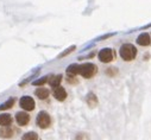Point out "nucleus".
<instances>
[{
	"instance_id": "1a4fd4ad",
	"label": "nucleus",
	"mask_w": 151,
	"mask_h": 140,
	"mask_svg": "<svg viewBox=\"0 0 151 140\" xmlns=\"http://www.w3.org/2000/svg\"><path fill=\"white\" fill-rule=\"evenodd\" d=\"M14 134V128L12 126H1L0 128V138H11Z\"/></svg>"
},
{
	"instance_id": "4468645a",
	"label": "nucleus",
	"mask_w": 151,
	"mask_h": 140,
	"mask_svg": "<svg viewBox=\"0 0 151 140\" xmlns=\"http://www.w3.org/2000/svg\"><path fill=\"white\" fill-rule=\"evenodd\" d=\"M12 124V116L10 114H0V126H9Z\"/></svg>"
},
{
	"instance_id": "ddd939ff",
	"label": "nucleus",
	"mask_w": 151,
	"mask_h": 140,
	"mask_svg": "<svg viewBox=\"0 0 151 140\" xmlns=\"http://www.w3.org/2000/svg\"><path fill=\"white\" fill-rule=\"evenodd\" d=\"M14 103H16V97H10L6 102L0 104V111H6V109L12 108L14 106Z\"/></svg>"
},
{
	"instance_id": "9b49d317",
	"label": "nucleus",
	"mask_w": 151,
	"mask_h": 140,
	"mask_svg": "<svg viewBox=\"0 0 151 140\" xmlns=\"http://www.w3.org/2000/svg\"><path fill=\"white\" fill-rule=\"evenodd\" d=\"M62 79H63L62 75H54V76H51V77L49 76L48 82H49V84H50L52 88H55V87H58V86L61 84Z\"/></svg>"
},
{
	"instance_id": "f3484780",
	"label": "nucleus",
	"mask_w": 151,
	"mask_h": 140,
	"mask_svg": "<svg viewBox=\"0 0 151 140\" xmlns=\"http://www.w3.org/2000/svg\"><path fill=\"white\" fill-rule=\"evenodd\" d=\"M48 80H49V76H43V77H41V79H38V80L33 81L32 84H33V86H43L44 83L48 82Z\"/></svg>"
},
{
	"instance_id": "9d476101",
	"label": "nucleus",
	"mask_w": 151,
	"mask_h": 140,
	"mask_svg": "<svg viewBox=\"0 0 151 140\" xmlns=\"http://www.w3.org/2000/svg\"><path fill=\"white\" fill-rule=\"evenodd\" d=\"M49 90L47 89V88H37L36 90H35V95L38 97V99H41V100H45V99H48L49 97Z\"/></svg>"
},
{
	"instance_id": "423d86ee",
	"label": "nucleus",
	"mask_w": 151,
	"mask_h": 140,
	"mask_svg": "<svg viewBox=\"0 0 151 140\" xmlns=\"http://www.w3.org/2000/svg\"><path fill=\"white\" fill-rule=\"evenodd\" d=\"M16 121L19 126H26L30 122V115L25 112H18L16 114Z\"/></svg>"
},
{
	"instance_id": "7ed1b4c3",
	"label": "nucleus",
	"mask_w": 151,
	"mask_h": 140,
	"mask_svg": "<svg viewBox=\"0 0 151 140\" xmlns=\"http://www.w3.org/2000/svg\"><path fill=\"white\" fill-rule=\"evenodd\" d=\"M36 124H37V126H38L40 128L45 129V128H48L50 126L51 118H50V115L47 112H44V111L40 112L38 115H37V119H36Z\"/></svg>"
},
{
	"instance_id": "6e6552de",
	"label": "nucleus",
	"mask_w": 151,
	"mask_h": 140,
	"mask_svg": "<svg viewBox=\"0 0 151 140\" xmlns=\"http://www.w3.org/2000/svg\"><path fill=\"white\" fill-rule=\"evenodd\" d=\"M137 44L140 46H147L151 45V34L149 33H142L137 37Z\"/></svg>"
},
{
	"instance_id": "a211bd4d",
	"label": "nucleus",
	"mask_w": 151,
	"mask_h": 140,
	"mask_svg": "<svg viewBox=\"0 0 151 140\" xmlns=\"http://www.w3.org/2000/svg\"><path fill=\"white\" fill-rule=\"evenodd\" d=\"M74 50H76V46H75V45H73V46H69L65 51H63V52H61L60 55H58V58H62V57H65L67 55H69L70 52H73Z\"/></svg>"
},
{
	"instance_id": "f8f14e48",
	"label": "nucleus",
	"mask_w": 151,
	"mask_h": 140,
	"mask_svg": "<svg viewBox=\"0 0 151 140\" xmlns=\"http://www.w3.org/2000/svg\"><path fill=\"white\" fill-rule=\"evenodd\" d=\"M79 69H80V65L79 64H70L68 68H67V75L68 76H76L79 75Z\"/></svg>"
},
{
	"instance_id": "dca6fc26",
	"label": "nucleus",
	"mask_w": 151,
	"mask_h": 140,
	"mask_svg": "<svg viewBox=\"0 0 151 140\" xmlns=\"http://www.w3.org/2000/svg\"><path fill=\"white\" fill-rule=\"evenodd\" d=\"M22 140H38V134L36 132H27L23 135Z\"/></svg>"
},
{
	"instance_id": "6ab92c4d",
	"label": "nucleus",
	"mask_w": 151,
	"mask_h": 140,
	"mask_svg": "<svg viewBox=\"0 0 151 140\" xmlns=\"http://www.w3.org/2000/svg\"><path fill=\"white\" fill-rule=\"evenodd\" d=\"M117 73H118V70L116 68H107V70H106V74L108 76H114V75H117Z\"/></svg>"
},
{
	"instance_id": "f03ea898",
	"label": "nucleus",
	"mask_w": 151,
	"mask_h": 140,
	"mask_svg": "<svg viewBox=\"0 0 151 140\" xmlns=\"http://www.w3.org/2000/svg\"><path fill=\"white\" fill-rule=\"evenodd\" d=\"M98 73V68L93 63H83L80 65L79 75H81L83 79H92Z\"/></svg>"
},
{
	"instance_id": "2eb2a0df",
	"label": "nucleus",
	"mask_w": 151,
	"mask_h": 140,
	"mask_svg": "<svg viewBox=\"0 0 151 140\" xmlns=\"http://www.w3.org/2000/svg\"><path fill=\"white\" fill-rule=\"evenodd\" d=\"M87 103H88L89 107H95L98 104V99H96V96L93 93H89L87 95Z\"/></svg>"
},
{
	"instance_id": "39448f33",
	"label": "nucleus",
	"mask_w": 151,
	"mask_h": 140,
	"mask_svg": "<svg viewBox=\"0 0 151 140\" xmlns=\"http://www.w3.org/2000/svg\"><path fill=\"white\" fill-rule=\"evenodd\" d=\"M19 106L24 109V111H27V112H31L35 109L36 107V103H35V100L31 97V96H23L19 101Z\"/></svg>"
},
{
	"instance_id": "20e7f679",
	"label": "nucleus",
	"mask_w": 151,
	"mask_h": 140,
	"mask_svg": "<svg viewBox=\"0 0 151 140\" xmlns=\"http://www.w3.org/2000/svg\"><path fill=\"white\" fill-rule=\"evenodd\" d=\"M98 56H99L100 62H102V63H109V62H112L113 59H114V57H116L114 51H113L111 48L101 49V50L99 51Z\"/></svg>"
},
{
	"instance_id": "0eeeda50",
	"label": "nucleus",
	"mask_w": 151,
	"mask_h": 140,
	"mask_svg": "<svg viewBox=\"0 0 151 140\" xmlns=\"http://www.w3.org/2000/svg\"><path fill=\"white\" fill-rule=\"evenodd\" d=\"M52 94H54V97H55L57 101H64V100L67 99V95H68L67 91H65V89H64L63 87H61V86L55 87Z\"/></svg>"
},
{
	"instance_id": "f257e3e1",
	"label": "nucleus",
	"mask_w": 151,
	"mask_h": 140,
	"mask_svg": "<svg viewBox=\"0 0 151 140\" xmlns=\"http://www.w3.org/2000/svg\"><path fill=\"white\" fill-rule=\"evenodd\" d=\"M119 54H120V57L126 61V62H130V61H133L137 56V49L134 45L130 44V43H126V44H123L120 46V50H119Z\"/></svg>"
}]
</instances>
